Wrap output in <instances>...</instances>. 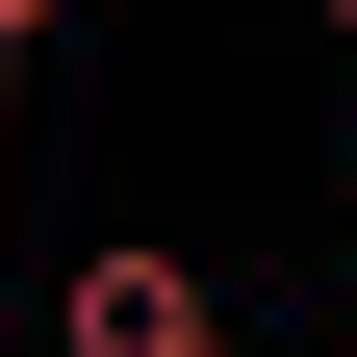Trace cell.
Instances as JSON below:
<instances>
[{
    "instance_id": "obj_1",
    "label": "cell",
    "mask_w": 357,
    "mask_h": 357,
    "mask_svg": "<svg viewBox=\"0 0 357 357\" xmlns=\"http://www.w3.org/2000/svg\"><path fill=\"white\" fill-rule=\"evenodd\" d=\"M77 357H230L178 255H77Z\"/></svg>"
},
{
    "instance_id": "obj_2",
    "label": "cell",
    "mask_w": 357,
    "mask_h": 357,
    "mask_svg": "<svg viewBox=\"0 0 357 357\" xmlns=\"http://www.w3.org/2000/svg\"><path fill=\"white\" fill-rule=\"evenodd\" d=\"M52 26H77V0H0V77H26V52H52Z\"/></svg>"
},
{
    "instance_id": "obj_3",
    "label": "cell",
    "mask_w": 357,
    "mask_h": 357,
    "mask_svg": "<svg viewBox=\"0 0 357 357\" xmlns=\"http://www.w3.org/2000/svg\"><path fill=\"white\" fill-rule=\"evenodd\" d=\"M332 52H357V0H332Z\"/></svg>"
},
{
    "instance_id": "obj_4",
    "label": "cell",
    "mask_w": 357,
    "mask_h": 357,
    "mask_svg": "<svg viewBox=\"0 0 357 357\" xmlns=\"http://www.w3.org/2000/svg\"><path fill=\"white\" fill-rule=\"evenodd\" d=\"M306 357H357V332H306Z\"/></svg>"
}]
</instances>
